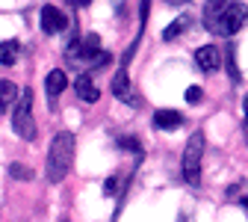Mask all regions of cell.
<instances>
[{
  "instance_id": "obj_1",
  "label": "cell",
  "mask_w": 248,
  "mask_h": 222,
  "mask_svg": "<svg viewBox=\"0 0 248 222\" xmlns=\"http://www.w3.org/2000/svg\"><path fill=\"white\" fill-rule=\"evenodd\" d=\"M74 151H77V139L71 131H59L50 142V151H47V181L50 184H62L65 181V175L71 172L74 166Z\"/></svg>"
},
{
  "instance_id": "obj_2",
  "label": "cell",
  "mask_w": 248,
  "mask_h": 222,
  "mask_svg": "<svg viewBox=\"0 0 248 222\" xmlns=\"http://www.w3.org/2000/svg\"><path fill=\"white\" fill-rule=\"evenodd\" d=\"M201 160H204V134L195 131L189 137L183 148V160H180V169H183V181L189 187H198L201 184Z\"/></svg>"
},
{
  "instance_id": "obj_3",
  "label": "cell",
  "mask_w": 248,
  "mask_h": 222,
  "mask_svg": "<svg viewBox=\"0 0 248 222\" xmlns=\"http://www.w3.org/2000/svg\"><path fill=\"white\" fill-rule=\"evenodd\" d=\"M12 128L24 142L36 139V119H33V89H24L18 95V104L12 113Z\"/></svg>"
},
{
  "instance_id": "obj_4",
  "label": "cell",
  "mask_w": 248,
  "mask_h": 222,
  "mask_svg": "<svg viewBox=\"0 0 248 222\" xmlns=\"http://www.w3.org/2000/svg\"><path fill=\"white\" fill-rule=\"evenodd\" d=\"M245 21H248V9L233 0V3L225 9V15H222L219 27H216V36H233V33H239V27H242Z\"/></svg>"
},
{
  "instance_id": "obj_5",
  "label": "cell",
  "mask_w": 248,
  "mask_h": 222,
  "mask_svg": "<svg viewBox=\"0 0 248 222\" xmlns=\"http://www.w3.org/2000/svg\"><path fill=\"white\" fill-rule=\"evenodd\" d=\"M112 95H115V98H121L127 107H142V98L130 92V80H127V68H124V66H118V71H115V80H112Z\"/></svg>"
},
{
  "instance_id": "obj_6",
  "label": "cell",
  "mask_w": 248,
  "mask_h": 222,
  "mask_svg": "<svg viewBox=\"0 0 248 222\" xmlns=\"http://www.w3.org/2000/svg\"><path fill=\"white\" fill-rule=\"evenodd\" d=\"M65 27H68V15L62 12V9H56V6H45L42 9V30H45L47 36L62 33Z\"/></svg>"
},
{
  "instance_id": "obj_7",
  "label": "cell",
  "mask_w": 248,
  "mask_h": 222,
  "mask_svg": "<svg viewBox=\"0 0 248 222\" xmlns=\"http://www.w3.org/2000/svg\"><path fill=\"white\" fill-rule=\"evenodd\" d=\"M195 62H198L201 71H219L222 68V53L216 45H204V48L195 51Z\"/></svg>"
},
{
  "instance_id": "obj_8",
  "label": "cell",
  "mask_w": 248,
  "mask_h": 222,
  "mask_svg": "<svg viewBox=\"0 0 248 222\" xmlns=\"http://www.w3.org/2000/svg\"><path fill=\"white\" fill-rule=\"evenodd\" d=\"M233 3V0H207L204 3V27L210 30V33H216V27H219L225 9Z\"/></svg>"
},
{
  "instance_id": "obj_9",
  "label": "cell",
  "mask_w": 248,
  "mask_h": 222,
  "mask_svg": "<svg viewBox=\"0 0 248 222\" xmlns=\"http://www.w3.org/2000/svg\"><path fill=\"white\" fill-rule=\"evenodd\" d=\"M74 92H77L80 101H89V104H95V101L101 98V89L95 86V80H92L89 74H80V77L74 80Z\"/></svg>"
},
{
  "instance_id": "obj_10",
  "label": "cell",
  "mask_w": 248,
  "mask_h": 222,
  "mask_svg": "<svg viewBox=\"0 0 248 222\" xmlns=\"http://www.w3.org/2000/svg\"><path fill=\"white\" fill-rule=\"evenodd\" d=\"M183 124V116L177 110H157L154 113V128H160V131H177Z\"/></svg>"
},
{
  "instance_id": "obj_11",
  "label": "cell",
  "mask_w": 248,
  "mask_h": 222,
  "mask_svg": "<svg viewBox=\"0 0 248 222\" xmlns=\"http://www.w3.org/2000/svg\"><path fill=\"white\" fill-rule=\"evenodd\" d=\"M189 24H192L189 12H180V15H177V18H174L166 30H163V33H160V36H163V42H174L180 33H186V30H189Z\"/></svg>"
},
{
  "instance_id": "obj_12",
  "label": "cell",
  "mask_w": 248,
  "mask_h": 222,
  "mask_svg": "<svg viewBox=\"0 0 248 222\" xmlns=\"http://www.w3.org/2000/svg\"><path fill=\"white\" fill-rule=\"evenodd\" d=\"M18 86L12 83V80H0V116L3 113H9V107H15L18 104Z\"/></svg>"
},
{
  "instance_id": "obj_13",
  "label": "cell",
  "mask_w": 248,
  "mask_h": 222,
  "mask_svg": "<svg viewBox=\"0 0 248 222\" xmlns=\"http://www.w3.org/2000/svg\"><path fill=\"white\" fill-rule=\"evenodd\" d=\"M68 86V77H65V71L62 68H53L47 77H45V89H47V95H50V101H56L59 98V92Z\"/></svg>"
},
{
  "instance_id": "obj_14",
  "label": "cell",
  "mask_w": 248,
  "mask_h": 222,
  "mask_svg": "<svg viewBox=\"0 0 248 222\" xmlns=\"http://www.w3.org/2000/svg\"><path fill=\"white\" fill-rule=\"evenodd\" d=\"M18 53H21L18 39L3 42V45H0V66H15V62H18Z\"/></svg>"
},
{
  "instance_id": "obj_15",
  "label": "cell",
  "mask_w": 248,
  "mask_h": 222,
  "mask_svg": "<svg viewBox=\"0 0 248 222\" xmlns=\"http://www.w3.org/2000/svg\"><path fill=\"white\" fill-rule=\"evenodd\" d=\"M9 175H12L15 181H33V178H36L33 169L24 166V163H12V166H9Z\"/></svg>"
},
{
  "instance_id": "obj_16",
  "label": "cell",
  "mask_w": 248,
  "mask_h": 222,
  "mask_svg": "<svg viewBox=\"0 0 248 222\" xmlns=\"http://www.w3.org/2000/svg\"><path fill=\"white\" fill-rule=\"evenodd\" d=\"M225 56H228V74H231V80H233V83H242V74H239V66H236V53H233V48H231Z\"/></svg>"
},
{
  "instance_id": "obj_17",
  "label": "cell",
  "mask_w": 248,
  "mask_h": 222,
  "mask_svg": "<svg viewBox=\"0 0 248 222\" xmlns=\"http://www.w3.org/2000/svg\"><path fill=\"white\" fill-rule=\"evenodd\" d=\"M104 193H107V196H118V193H121V175H109V178L104 181Z\"/></svg>"
},
{
  "instance_id": "obj_18",
  "label": "cell",
  "mask_w": 248,
  "mask_h": 222,
  "mask_svg": "<svg viewBox=\"0 0 248 222\" xmlns=\"http://www.w3.org/2000/svg\"><path fill=\"white\" fill-rule=\"evenodd\" d=\"M118 145H121L124 151H130V154H142V145H139V139H133V137H121Z\"/></svg>"
},
{
  "instance_id": "obj_19",
  "label": "cell",
  "mask_w": 248,
  "mask_h": 222,
  "mask_svg": "<svg viewBox=\"0 0 248 222\" xmlns=\"http://www.w3.org/2000/svg\"><path fill=\"white\" fill-rule=\"evenodd\" d=\"M201 95H204V92H201L198 86H189V89H186V101L195 104V101H201Z\"/></svg>"
},
{
  "instance_id": "obj_20",
  "label": "cell",
  "mask_w": 248,
  "mask_h": 222,
  "mask_svg": "<svg viewBox=\"0 0 248 222\" xmlns=\"http://www.w3.org/2000/svg\"><path fill=\"white\" fill-rule=\"evenodd\" d=\"M242 110H245V121H248V98L242 101Z\"/></svg>"
},
{
  "instance_id": "obj_21",
  "label": "cell",
  "mask_w": 248,
  "mask_h": 222,
  "mask_svg": "<svg viewBox=\"0 0 248 222\" xmlns=\"http://www.w3.org/2000/svg\"><path fill=\"white\" fill-rule=\"evenodd\" d=\"M242 207H245V210H248V196H245V199H242Z\"/></svg>"
},
{
  "instance_id": "obj_22",
  "label": "cell",
  "mask_w": 248,
  "mask_h": 222,
  "mask_svg": "<svg viewBox=\"0 0 248 222\" xmlns=\"http://www.w3.org/2000/svg\"><path fill=\"white\" fill-rule=\"evenodd\" d=\"M245 142H248V121H245Z\"/></svg>"
},
{
  "instance_id": "obj_23",
  "label": "cell",
  "mask_w": 248,
  "mask_h": 222,
  "mask_svg": "<svg viewBox=\"0 0 248 222\" xmlns=\"http://www.w3.org/2000/svg\"><path fill=\"white\" fill-rule=\"evenodd\" d=\"M62 222H68V219H62Z\"/></svg>"
}]
</instances>
